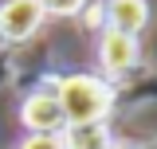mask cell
<instances>
[{
	"mask_svg": "<svg viewBox=\"0 0 157 149\" xmlns=\"http://www.w3.org/2000/svg\"><path fill=\"white\" fill-rule=\"evenodd\" d=\"M55 98L63 106L67 126L75 122H106V114L114 110V82H106L102 74H67L55 78Z\"/></svg>",
	"mask_w": 157,
	"mask_h": 149,
	"instance_id": "obj_1",
	"label": "cell"
},
{
	"mask_svg": "<svg viewBox=\"0 0 157 149\" xmlns=\"http://www.w3.org/2000/svg\"><path fill=\"white\" fill-rule=\"evenodd\" d=\"M90 24L102 32H122V36H141L149 28V4L145 0H102L90 12Z\"/></svg>",
	"mask_w": 157,
	"mask_h": 149,
	"instance_id": "obj_2",
	"label": "cell"
},
{
	"mask_svg": "<svg viewBox=\"0 0 157 149\" xmlns=\"http://www.w3.org/2000/svg\"><path fill=\"white\" fill-rule=\"evenodd\" d=\"M98 63L110 78H130L141 63V43L134 36H122V32H102L98 36Z\"/></svg>",
	"mask_w": 157,
	"mask_h": 149,
	"instance_id": "obj_3",
	"label": "cell"
},
{
	"mask_svg": "<svg viewBox=\"0 0 157 149\" xmlns=\"http://www.w3.org/2000/svg\"><path fill=\"white\" fill-rule=\"evenodd\" d=\"M20 122L32 133H63L67 118H63V106L55 98V86H39V90L28 94L24 106H20Z\"/></svg>",
	"mask_w": 157,
	"mask_h": 149,
	"instance_id": "obj_4",
	"label": "cell"
},
{
	"mask_svg": "<svg viewBox=\"0 0 157 149\" xmlns=\"http://www.w3.org/2000/svg\"><path fill=\"white\" fill-rule=\"evenodd\" d=\"M43 24L39 0H4L0 4V39L4 43H28Z\"/></svg>",
	"mask_w": 157,
	"mask_h": 149,
	"instance_id": "obj_5",
	"label": "cell"
},
{
	"mask_svg": "<svg viewBox=\"0 0 157 149\" xmlns=\"http://www.w3.org/2000/svg\"><path fill=\"white\" fill-rule=\"evenodd\" d=\"M63 149H114V133L106 122H75L63 126Z\"/></svg>",
	"mask_w": 157,
	"mask_h": 149,
	"instance_id": "obj_6",
	"label": "cell"
},
{
	"mask_svg": "<svg viewBox=\"0 0 157 149\" xmlns=\"http://www.w3.org/2000/svg\"><path fill=\"white\" fill-rule=\"evenodd\" d=\"M90 0H39L43 16H59V20H71V16H82Z\"/></svg>",
	"mask_w": 157,
	"mask_h": 149,
	"instance_id": "obj_7",
	"label": "cell"
},
{
	"mask_svg": "<svg viewBox=\"0 0 157 149\" xmlns=\"http://www.w3.org/2000/svg\"><path fill=\"white\" fill-rule=\"evenodd\" d=\"M20 149H63V137L59 133H28Z\"/></svg>",
	"mask_w": 157,
	"mask_h": 149,
	"instance_id": "obj_8",
	"label": "cell"
},
{
	"mask_svg": "<svg viewBox=\"0 0 157 149\" xmlns=\"http://www.w3.org/2000/svg\"><path fill=\"white\" fill-rule=\"evenodd\" d=\"M12 78V63H8V55H0V86Z\"/></svg>",
	"mask_w": 157,
	"mask_h": 149,
	"instance_id": "obj_9",
	"label": "cell"
},
{
	"mask_svg": "<svg viewBox=\"0 0 157 149\" xmlns=\"http://www.w3.org/2000/svg\"><path fill=\"white\" fill-rule=\"evenodd\" d=\"M114 149H153V141H145V145H118L114 141Z\"/></svg>",
	"mask_w": 157,
	"mask_h": 149,
	"instance_id": "obj_10",
	"label": "cell"
}]
</instances>
